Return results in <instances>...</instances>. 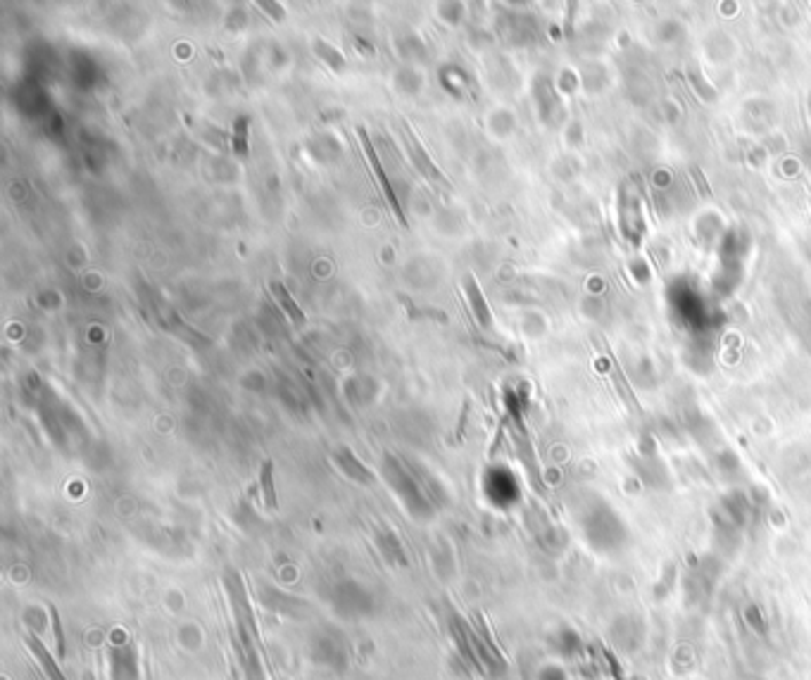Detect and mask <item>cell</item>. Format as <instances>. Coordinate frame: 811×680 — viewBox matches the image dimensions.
<instances>
[{"instance_id":"7","label":"cell","mask_w":811,"mask_h":680,"mask_svg":"<svg viewBox=\"0 0 811 680\" xmlns=\"http://www.w3.org/2000/svg\"><path fill=\"white\" fill-rule=\"evenodd\" d=\"M314 52H317V55H319V58L324 59V62L334 69V72H343V69H345V58H343L341 52L335 51L334 45L328 43V41H321V38H317V41H314Z\"/></svg>"},{"instance_id":"6","label":"cell","mask_w":811,"mask_h":680,"mask_svg":"<svg viewBox=\"0 0 811 680\" xmlns=\"http://www.w3.org/2000/svg\"><path fill=\"white\" fill-rule=\"evenodd\" d=\"M260 490H262V502L269 511L279 510V497H276L274 488V462L267 459L260 469Z\"/></svg>"},{"instance_id":"4","label":"cell","mask_w":811,"mask_h":680,"mask_svg":"<svg viewBox=\"0 0 811 680\" xmlns=\"http://www.w3.org/2000/svg\"><path fill=\"white\" fill-rule=\"evenodd\" d=\"M27 647H29V652L34 654V659H36L38 664H41V668H43V673H45V678H48V680H67V678H65V673H62L60 668H58V661H55V659L51 657V652L45 650V644L41 643V640H38V637L34 636V633H29V636H27Z\"/></svg>"},{"instance_id":"1","label":"cell","mask_w":811,"mask_h":680,"mask_svg":"<svg viewBox=\"0 0 811 680\" xmlns=\"http://www.w3.org/2000/svg\"><path fill=\"white\" fill-rule=\"evenodd\" d=\"M355 131H358L359 141H362V148H365V153H366V160H369V167H372V171H374V178H376V184H379L381 193L386 195L388 208L393 210L395 219H398V222L407 229V217H405V210H402L400 202H398V195H395L393 186H390V181H388V174H386V170H383V164H381L379 153L374 150L372 141H369V133H366L365 126H355Z\"/></svg>"},{"instance_id":"5","label":"cell","mask_w":811,"mask_h":680,"mask_svg":"<svg viewBox=\"0 0 811 680\" xmlns=\"http://www.w3.org/2000/svg\"><path fill=\"white\" fill-rule=\"evenodd\" d=\"M272 293H274L276 303L281 304V310L286 312V317H291V321L295 324V328H305V324H307L305 312L300 310V304L295 303V297L291 296V290L286 289L281 281H272Z\"/></svg>"},{"instance_id":"9","label":"cell","mask_w":811,"mask_h":680,"mask_svg":"<svg viewBox=\"0 0 811 680\" xmlns=\"http://www.w3.org/2000/svg\"><path fill=\"white\" fill-rule=\"evenodd\" d=\"M248 119L246 117H240L239 122H236V136H233V146H236V153H239V155H246L248 153Z\"/></svg>"},{"instance_id":"8","label":"cell","mask_w":811,"mask_h":680,"mask_svg":"<svg viewBox=\"0 0 811 680\" xmlns=\"http://www.w3.org/2000/svg\"><path fill=\"white\" fill-rule=\"evenodd\" d=\"M51 626H52V636H55V644H58V654L65 657V633H62L60 614H58V609H55V606H51Z\"/></svg>"},{"instance_id":"3","label":"cell","mask_w":811,"mask_h":680,"mask_svg":"<svg viewBox=\"0 0 811 680\" xmlns=\"http://www.w3.org/2000/svg\"><path fill=\"white\" fill-rule=\"evenodd\" d=\"M464 290H467V300H469V307L474 312V319L478 321L481 328H492V317L491 310H488V303H485L484 293H481V286L476 283V279L471 274L464 276Z\"/></svg>"},{"instance_id":"2","label":"cell","mask_w":811,"mask_h":680,"mask_svg":"<svg viewBox=\"0 0 811 680\" xmlns=\"http://www.w3.org/2000/svg\"><path fill=\"white\" fill-rule=\"evenodd\" d=\"M405 131H407V138H410V150H412V157H414V162H417V170L421 171L426 178H431V181H436V184L445 186L447 188V186H450L447 184V178L443 177V171L433 164L431 157L426 155L424 146H421V141H419L417 136H414V131H412L407 124H405Z\"/></svg>"}]
</instances>
